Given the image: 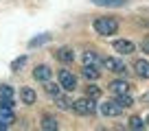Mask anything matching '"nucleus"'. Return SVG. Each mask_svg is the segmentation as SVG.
I'll return each instance as SVG.
<instances>
[{"label":"nucleus","instance_id":"16","mask_svg":"<svg viewBox=\"0 0 149 131\" xmlns=\"http://www.w3.org/2000/svg\"><path fill=\"white\" fill-rule=\"evenodd\" d=\"M44 83H46V85H44V90H46V94H48V96H59V94H61V85L51 83V79H48V81H44Z\"/></svg>","mask_w":149,"mask_h":131},{"label":"nucleus","instance_id":"18","mask_svg":"<svg viewBox=\"0 0 149 131\" xmlns=\"http://www.w3.org/2000/svg\"><path fill=\"white\" fill-rule=\"evenodd\" d=\"M99 7H125V0H92Z\"/></svg>","mask_w":149,"mask_h":131},{"label":"nucleus","instance_id":"11","mask_svg":"<svg viewBox=\"0 0 149 131\" xmlns=\"http://www.w3.org/2000/svg\"><path fill=\"white\" fill-rule=\"evenodd\" d=\"M134 70L138 72L143 79H149V61H145V59H138L134 63Z\"/></svg>","mask_w":149,"mask_h":131},{"label":"nucleus","instance_id":"15","mask_svg":"<svg viewBox=\"0 0 149 131\" xmlns=\"http://www.w3.org/2000/svg\"><path fill=\"white\" fill-rule=\"evenodd\" d=\"M116 103L121 105L123 109H125V107H132V105H134V98L130 96V92H125V94H116Z\"/></svg>","mask_w":149,"mask_h":131},{"label":"nucleus","instance_id":"22","mask_svg":"<svg viewBox=\"0 0 149 131\" xmlns=\"http://www.w3.org/2000/svg\"><path fill=\"white\" fill-rule=\"evenodd\" d=\"M130 127L138 131V129H143V127H145V122H143V118H138V116H132V118H130Z\"/></svg>","mask_w":149,"mask_h":131},{"label":"nucleus","instance_id":"17","mask_svg":"<svg viewBox=\"0 0 149 131\" xmlns=\"http://www.w3.org/2000/svg\"><path fill=\"white\" fill-rule=\"evenodd\" d=\"M42 129L44 131H55L57 129V120L53 116H44L42 118Z\"/></svg>","mask_w":149,"mask_h":131},{"label":"nucleus","instance_id":"3","mask_svg":"<svg viewBox=\"0 0 149 131\" xmlns=\"http://www.w3.org/2000/svg\"><path fill=\"white\" fill-rule=\"evenodd\" d=\"M59 85L66 92H72V90H77V79L70 70H59Z\"/></svg>","mask_w":149,"mask_h":131},{"label":"nucleus","instance_id":"7","mask_svg":"<svg viewBox=\"0 0 149 131\" xmlns=\"http://www.w3.org/2000/svg\"><path fill=\"white\" fill-rule=\"evenodd\" d=\"M15 122V114H13V107H5L0 105V125H13Z\"/></svg>","mask_w":149,"mask_h":131},{"label":"nucleus","instance_id":"20","mask_svg":"<svg viewBox=\"0 0 149 131\" xmlns=\"http://www.w3.org/2000/svg\"><path fill=\"white\" fill-rule=\"evenodd\" d=\"M84 63H86V66H97V63H99L97 52H86V55H84Z\"/></svg>","mask_w":149,"mask_h":131},{"label":"nucleus","instance_id":"14","mask_svg":"<svg viewBox=\"0 0 149 131\" xmlns=\"http://www.w3.org/2000/svg\"><path fill=\"white\" fill-rule=\"evenodd\" d=\"M57 59L64 61V63H70V61L74 59V52L70 50V48H59V50H57Z\"/></svg>","mask_w":149,"mask_h":131},{"label":"nucleus","instance_id":"25","mask_svg":"<svg viewBox=\"0 0 149 131\" xmlns=\"http://www.w3.org/2000/svg\"><path fill=\"white\" fill-rule=\"evenodd\" d=\"M145 122H147V125H149V116H147V120H145Z\"/></svg>","mask_w":149,"mask_h":131},{"label":"nucleus","instance_id":"23","mask_svg":"<svg viewBox=\"0 0 149 131\" xmlns=\"http://www.w3.org/2000/svg\"><path fill=\"white\" fill-rule=\"evenodd\" d=\"M24 61H26V57H18V59H15L13 63H11V70H13V72H18L20 68L24 66Z\"/></svg>","mask_w":149,"mask_h":131},{"label":"nucleus","instance_id":"2","mask_svg":"<svg viewBox=\"0 0 149 131\" xmlns=\"http://www.w3.org/2000/svg\"><path fill=\"white\" fill-rule=\"evenodd\" d=\"M72 109L79 114V116H92L97 107H94V101H92V98L86 96V98H79V101H74V103H72Z\"/></svg>","mask_w":149,"mask_h":131},{"label":"nucleus","instance_id":"19","mask_svg":"<svg viewBox=\"0 0 149 131\" xmlns=\"http://www.w3.org/2000/svg\"><path fill=\"white\" fill-rule=\"evenodd\" d=\"M86 96L92 98V101H97V98L101 96V90H99L97 85H88V88H86Z\"/></svg>","mask_w":149,"mask_h":131},{"label":"nucleus","instance_id":"8","mask_svg":"<svg viewBox=\"0 0 149 131\" xmlns=\"http://www.w3.org/2000/svg\"><path fill=\"white\" fill-rule=\"evenodd\" d=\"M33 77H35L37 81H48L53 77V70L48 68V66H37L35 70H33Z\"/></svg>","mask_w":149,"mask_h":131},{"label":"nucleus","instance_id":"10","mask_svg":"<svg viewBox=\"0 0 149 131\" xmlns=\"http://www.w3.org/2000/svg\"><path fill=\"white\" fill-rule=\"evenodd\" d=\"M20 98H22L24 105H33L37 96H35V92H33L31 88H22V90H20Z\"/></svg>","mask_w":149,"mask_h":131},{"label":"nucleus","instance_id":"5","mask_svg":"<svg viewBox=\"0 0 149 131\" xmlns=\"http://www.w3.org/2000/svg\"><path fill=\"white\" fill-rule=\"evenodd\" d=\"M121 112H123V107L116 101H107V103L101 105V114L105 118H116V116H121Z\"/></svg>","mask_w":149,"mask_h":131},{"label":"nucleus","instance_id":"4","mask_svg":"<svg viewBox=\"0 0 149 131\" xmlns=\"http://www.w3.org/2000/svg\"><path fill=\"white\" fill-rule=\"evenodd\" d=\"M103 66H105L110 72H116V74H125V72H127L125 61L116 59V57H107V59H103Z\"/></svg>","mask_w":149,"mask_h":131},{"label":"nucleus","instance_id":"1","mask_svg":"<svg viewBox=\"0 0 149 131\" xmlns=\"http://www.w3.org/2000/svg\"><path fill=\"white\" fill-rule=\"evenodd\" d=\"M118 28V22L114 18H97L94 20V31L99 35H114Z\"/></svg>","mask_w":149,"mask_h":131},{"label":"nucleus","instance_id":"12","mask_svg":"<svg viewBox=\"0 0 149 131\" xmlns=\"http://www.w3.org/2000/svg\"><path fill=\"white\" fill-rule=\"evenodd\" d=\"M110 90L114 94H125V92H130V83H127V81H112Z\"/></svg>","mask_w":149,"mask_h":131},{"label":"nucleus","instance_id":"21","mask_svg":"<svg viewBox=\"0 0 149 131\" xmlns=\"http://www.w3.org/2000/svg\"><path fill=\"white\" fill-rule=\"evenodd\" d=\"M55 101H57V107H59V109H70V107H72L70 101H68V98H64L61 94H59V96H55Z\"/></svg>","mask_w":149,"mask_h":131},{"label":"nucleus","instance_id":"6","mask_svg":"<svg viewBox=\"0 0 149 131\" xmlns=\"http://www.w3.org/2000/svg\"><path fill=\"white\" fill-rule=\"evenodd\" d=\"M13 88L9 85H0V105H5V107H13Z\"/></svg>","mask_w":149,"mask_h":131},{"label":"nucleus","instance_id":"24","mask_svg":"<svg viewBox=\"0 0 149 131\" xmlns=\"http://www.w3.org/2000/svg\"><path fill=\"white\" fill-rule=\"evenodd\" d=\"M140 46H143V52H149V37H145Z\"/></svg>","mask_w":149,"mask_h":131},{"label":"nucleus","instance_id":"13","mask_svg":"<svg viewBox=\"0 0 149 131\" xmlns=\"http://www.w3.org/2000/svg\"><path fill=\"white\" fill-rule=\"evenodd\" d=\"M84 77L88 81H97L101 77V72L97 70V66H84Z\"/></svg>","mask_w":149,"mask_h":131},{"label":"nucleus","instance_id":"9","mask_svg":"<svg viewBox=\"0 0 149 131\" xmlns=\"http://www.w3.org/2000/svg\"><path fill=\"white\" fill-rule=\"evenodd\" d=\"M134 44L127 42V39H118V42H114V50L116 52H123V55H130V52H134Z\"/></svg>","mask_w":149,"mask_h":131}]
</instances>
